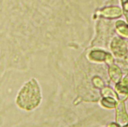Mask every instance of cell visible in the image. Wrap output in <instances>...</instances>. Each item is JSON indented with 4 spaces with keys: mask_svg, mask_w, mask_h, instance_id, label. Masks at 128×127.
I'll use <instances>...</instances> for the list:
<instances>
[{
    "mask_svg": "<svg viewBox=\"0 0 128 127\" xmlns=\"http://www.w3.org/2000/svg\"><path fill=\"white\" fill-rule=\"evenodd\" d=\"M42 101V90L36 78H31L19 88L15 98L17 107L25 112L36 110Z\"/></svg>",
    "mask_w": 128,
    "mask_h": 127,
    "instance_id": "1",
    "label": "cell"
},
{
    "mask_svg": "<svg viewBox=\"0 0 128 127\" xmlns=\"http://www.w3.org/2000/svg\"><path fill=\"white\" fill-rule=\"evenodd\" d=\"M110 50L117 57H122L127 54V44L120 37H115L110 43Z\"/></svg>",
    "mask_w": 128,
    "mask_h": 127,
    "instance_id": "2",
    "label": "cell"
},
{
    "mask_svg": "<svg viewBox=\"0 0 128 127\" xmlns=\"http://www.w3.org/2000/svg\"><path fill=\"white\" fill-rule=\"evenodd\" d=\"M116 123L120 127L128 124V114L126 113L124 102L119 100L116 105Z\"/></svg>",
    "mask_w": 128,
    "mask_h": 127,
    "instance_id": "3",
    "label": "cell"
},
{
    "mask_svg": "<svg viewBox=\"0 0 128 127\" xmlns=\"http://www.w3.org/2000/svg\"><path fill=\"white\" fill-rule=\"evenodd\" d=\"M98 14L103 18L114 19L120 18L123 14V10L118 6H108L98 11Z\"/></svg>",
    "mask_w": 128,
    "mask_h": 127,
    "instance_id": "4",
    "label": "cell"
},
{
    "mask_svg": "<svg viewBox=\"0 0 128 127\" xmlns=\"http://www.w3.org/2000/svg\"><path fill=\"white\" fill-rule=\"evenodd\" d=\"M108 74H109L110 78L111 79V80L114 83L118 84L121 81L122 71L120 70V68L118 65L112 64V65L109 66Z\"/></svg>",
    "mask_w": 128,
    "mask_h": 127,
    "instance_id": "5",
    "label": "cell"
},
{
    "mask_svg": "<svg viewBox=\"0 0 128 127\" xmlns=\"http://www.w3.org/2000/svg\"><path fill=\"white\" fill-rule=\"evenodd\" d=\"M108 55V52H105L102 50H92L89 52L88 57L89 60L92 61H98V62H105L106 57Z\"/></svg>",
    "mask_w": 128,
    "mask_h": 127,
    "instance_id": "6",
    "label": "cell"
},
{
    "mask_svg": "<svg viewBox=\"0 0 128 127\" xmlns=\"http://www.w3.org/2000/svg\"><path fill=\"white\" fill-rule=\"evenodd\" d=\"M115 92L119 100L124 101L128 98V87L124 85L120 82L118 84H116Z\"/></svg>",
    "mask_w": 128,
    "mask_h": 127,
    "instance_id": "7",
    "label": "cell"
},
{
    "mask_svg": "<svg viewBox=\"0 0 128 127\" xmlns=\"http://www.w3.org/2000/svg\"><path fill=\"white\" fill-rule=\"evenodd\" d=\"M116 30L120 36L128 38V25L121 20H119L115 24Z\"/></svg>",
    "mask_w": 128,
    "mask_h": 127,
    "instance_id": "8",
    "label": "cell"
},
{
    "mask_svg": "<svg viewBox=\"0 0 128 127\" xmlns=\"http://www.w3.org/2000/svg\"><path fill=\"white\" fill-rule=\"evenodd\" d=\"M117 103V100L112 97H103V99L101 100V105L108 109L115 108Z\"/></svg>",
    "mask_w": 128,
    "mask_h": 127,
    "instance_id": "9",
    "label": "cell"
},
{
    "mask_svg": "<svg viewBox=\"0 0 128 127\" xmlns=\"http://www.w3.org/2000/svg\"><path fill=\"white\" fill-rule=\"evenodd\" d=\"M101 95L103 97H112L117 100L118 96L116 94V92H114L110 87H104L101 89Z\"/></svg>",
    "mask_w": 128,
    "mask_h": 127,
    "instance_id": "10",
    "label": "cell"
},
{
    "mask_svg": "<svg viewBox=\"0 0 128 127\" xmlns=\"http://www.w3.org/2000/svg\"><path fill=\"white\" fill-rule=\"evenodd\" d=\"M92 83L96 87L99 88V89H102L104 87V84L103 82V80L101 78H100L99 77H94L92 79Z\"/></svg>",
    "mask_w": 128,
    "mask_h": 127,
    "instance_id": "11",
    "label": "cell"
},
{
    "mask_svg": "<svg viewBox=\"0 0 128 127\" xmlns=\"http://www.w3.org/2000/svg\"><path fill=\"white\" fill-rule=\"evenodd\" d=\"M121 3L123 5V13L125 15L128 22V0H121Z\"/></svg>",
    "mask_w": 128,
    "mask_h": 127,
    "instance_id": "12",
    "label": "cell"
},
{
    "mask_svg": "<svg viewBox=\"0 0 128 127\" xmlns=\"http://www.w3.org/2000/svg\"><path fill=\"white\" fill-rule=\"evenodd\" d=\"M114 57L112 56V54H110V53H108V55H107V57H106V60H105V62L109 65H112L114 64Z\"/></svg>",
    "mask_w": 128,
    "mask_h": 127,
    "instance_id": "13",
    "label": "cell"
},
{
    "mask_svg": "<svg viewBox=\"0 0 128 127\" xmlns=\"http://www.w3.org/2000/svg\"><path fill=\"white\" fill-rule=\"evenodd\" d=\"M120 83H121V84H123L124 85L128 86V74H127V75H126L123 80H121Z\"/></svg>",
    "mask_w": 128,
    "mask_h": 127,
    "instance_id": "14",
    "label": "cell"
},
{
    "mask_svg": "<svg viewBox=\"0 0 128 127\" xmlns=\"http://www.w3.org/2000/svg\"><path fill=\"white\" fill-rule=\"evenodd\" d=\"M108 127H120L117 123H110L109 125H108Z\"/></svg>",
    "mask_w": 128,
    "mask_h": 127,
    "instance_id": "15",
    "label": "cell"
},
{
    "mask_svg": "<svg viewBox=\"0 0 128 127\" xmlns=\"http://www.w3.org/2000/svg\"><path fill=\"white\" fill-rule=\"evenodd\" d=\"M122 127H128V124L126 125V126H122Z\"/></svg>",
    "mask_w": 128,
    "mask_h": 127,
    "instance_id": "16",
    "label": "cell"
}]
</instances>
